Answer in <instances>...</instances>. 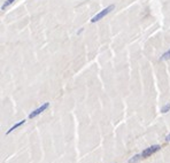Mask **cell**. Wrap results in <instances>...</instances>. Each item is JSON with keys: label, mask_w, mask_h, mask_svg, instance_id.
<instances>
[{"label": "cell", "mask_w": 170, "mask_h": 163, "mask_svg": "<svg viewBox=\"0 0 170 163\" xmlns=\"http://www.w3.org/2000/svg\"><path fill=\"white\" fill-rule=\"evenodd\" d=\"M168 59H170V49H168L166 53H163L160 56V61H164V60H168Z\"/></svg>", "instance_id": "obj_7"}, {"label": "cell", "mask_w": 170, "mask_h": 163, "mask_svg": "<svg viewBox=\"0 0 170 163\" xmlns=\"http://www.w3.org/2000/svg\"><path fill=\"white\" fill-rule=\"evenodd\" d=\"M25 122H26V119H22V121H20V122H17V123H15V124H14V125H13V126H12V128H10V129L7 131V132H6V135H9V133H12L13 131H15V130H16V129H19L20 126H22Z\"/></svg>", "instance_id": "obj_4"}, {"label": "cell", "mask_w": 170, "mask_h": 163, "mask_svg": "<svg viewBox=\"0 0 170 163\" xmlns=\"http://www.w3.org/2000/svg\"><path fill=\"white\" fill-rule=\"evenodd\" d=\"M49 107V102H44L42 106H39L38 108H36V109H33L30 114H29V116L28 118L29 119H33V118H36L37 116H39L40 114H43L44 112H46V109Z\"/></svg>", "instance_id": "obj_2"}, {"label": "cell", "mask_w": 170, "mask_h": 163, "mask_svg": "<svg viewBox=\"0 0 170 163\" xmlns=\"http://www.w3.org/2000/svg\"><path fill=\"white\" fill-rule=\"evenodd\" d=\"M168 112H170V103H166V105L161 108V113H162V114H167Z\"/></svg>", "instance_id": "obj_8"}, {"label": "cell", "mask_w": 170, "mask_h": 163, "mask_svg": "<svg viewBox=\"0 0 170 163\" xmlns=\"http://www.w3.org/2000/svg\"><path fill=\"white\" fill-rule=\"evenodd\" d=\"M114 8H115V6L114 5H110V6H108V7H106V8H103L102 10H100L98 14H96L92 19H91V23H97L99 22L100 20H102L103 17H106L112 10H114Z\"/></svg>", "instance_id": "obj_1"}, {"label": "cell", "mask_w": 170, "mask_h": 163, "mask_svg": "<svg viewBox=\"0 0 170 163\" xmlns=\"http://www.w3.org/2000/svg\"><path fill=\"white\" fill-rule=\"evenodd\" d=\"M140 159H142V155H140V154H137V155L132 156V157L129 160V163H137Z\"/></svg>", "instance_id": "obj_6"}, {"label": "cell", "mask_w": 170, "mask_h": 163, "mask_svg": "<svg viewBox=\"0 0 170 163\" xmlns=\"http://www.w3.org/2000/svg\"><path fill=\"white\" fill-rule=\"evenodd\" d=\"M160 148H161V146H160V145H153V146H151V147H148V148H146L145 151L140 154V155H142V159H146V157H148V156L153 155V154H154V153H156Z\"/></svg>", "instance_id": "obj_3"}, {"label": "cell", "mask_w": 170, "mask_h": 163, "mask_svg": "<svg viewBox=\"0 0 170 163\" xmlns=\"http://www.w3.org/2000/svg\"><path fill=\"white\" fill-rule=\"evenodd\" d=\"M16 0H6L3 3H2V6H1V10H6L10 5H13L14 2H15Z\"/></svg>", "instance_id": "obj_5"}, {"label": "cell", "mask_w": 170, "mask_h": 163, "mask_svg": "<svg viewBox=\"0 0 170 163\" xmlns=\"http://www.w3.org/2000/svg\"><path fill=\"white\" fill-rule=\"evenodd\" d=\"M167 140H168V141H170V133L168 135V136H167Z\"/></svg>", "instance_id": "obj_9"}]
</instances>
